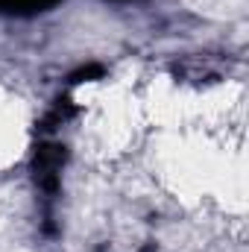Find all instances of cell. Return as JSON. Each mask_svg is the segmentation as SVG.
Returning a JSON list of instances; mask_svg holds the SVG:
<instances>
[{
	"mask_svg": "<svg viewBox=\"0 0 249 252\" xmlns=\"http://www.w3.org/2000/svg\"><path fill=\"white\" fill-rule=\"evenodd\" d=\"M62 147H44L38 150L35 156V170H38V182L44 188H56V176H59V167H62Z\"/></svg>",
	"mask_w": 249,
	"mask_h": 252,
	"instance_id": "obj_1",
	"label": "cell"
},
{
	"mask_svg": "<svg viewBox=\"0 0 249 252\" xmlns=\"http://www.w3.org/2000/svg\"><path fill=\"white\" fill-rule=\"evenodd\" d=\"M56 0H0V9L3 12H41L44 6H50Z\"/></svg>",
	"mask_w": 249,
	"mask_h": 252,
	"instance_id": "obj_2",
	"label": "cell"
}]
</instances>
